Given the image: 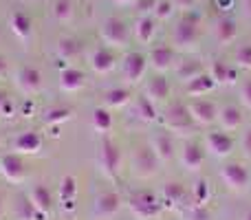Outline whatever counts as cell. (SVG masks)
I'll return each mask as SVG.
<instances>
[{"label": "cell", "instance_id": "obj_26", "mask_svg": "<svg viewBox=\"0 0 251 220\" xmlns=\"http://www.w3.org/2000/svg\"><path fill=\"white\" fill-rule=\"evenodd\" d=\"M214 33H216V40L221 44H231L238 38V26H236L234 18H221L214 26Z\"/></svg>", "mask_w": 251, "mask_h": 220}, {"label": "cell", "instance_id": "obj_41", "mask_svg": "<svg viewBox=\"0 0 251 220\" xmlns=\"http://www.w3.org/2000/svg\"><path fill=\"white\" fill-rule=\"evenodd\" d=\"M209 198V183L207 181H199L194 185V200L196 205H205Z\"/></svg>", "mask_w": 251, "mask_h": 220}, {"label": "cell", "instance_id": "obj_52", "mask_svg": "<svg viewBox=\"0 0 251 220\" xmlns=\"http://www.w3.org/2000/svg\"><path fill=\"white\" fill-rule=\"evenodd\" d=\"M243 220H251V209H249V212H245V216H243Z\"/></svg>", "mask_w": 251, "mask_h": 220}, {"label": "cell", "instance_id": "obj_28", "mask_svg": "<svg viewBox=\"0 0 251 220\" xmlns=\"http://www.w3.org/2000/svg\"><path fill=\"white\" fill-rule=\"evenodd\" d=\"M163 200L170 205V207H178V205H183V207H187L185 198H187V190L181 185V183H168V185H163Z\"/></svg>", "mask_w": 251, "mask_h": 220}, {"label": "cell", "instance_id": "obj_45", "mask_svg": "<svg viewBox=\"0 0 251 220\" xmlns=\"http://www.w3.org/2000/svg\"><path fill=\"white\" fill-rule=\"evenodd\" d=\"M243 150H245L247 156H251V128L245 132V137H243Z\"/></svg>", "mask_w": 251, "mask_h": 220}, {"label": "cell", "instance_id": "obj_44", "mask_svg": "<svg viewBox=\"0 0 251 220\" xmlns=\"http://www.w3.org/2000/svg\"><path fill=\"white\" fill-rule=\"evenodd\" d=\"M172 4L176 9H181V11H192L194 9V4H196V0H172Z\"/></svg>", "mask_w": 251, "mask_h": 220}, {"label": "cell", "instance_id": "obj_1", "mask_svg": "<svg viewBox=\"0 0 251 220\" xmlns=\"http://www.w3.org/2000/svg\"><path fill=\"white\" fill-rule=\"evenodd\" d=\"M201 40V29H199V18L192 16L190 11L178 20V24L172 31V42L178 51H194L196 44Z\"/></svg>", "mask_w": 251, "mask_h": 220}, {"label": "cell", "instance_id": "obj_19", "mask_svg": "<svg viewBox=\"0 0 251 220\" xmlns=\"http://www.w3.org/2000/svg\"><path fill=\"white\" fill-rule=\"evenodd\" d=\"M84 84H86V77H84V73L79 69H75V66H66V69H62V73H60V88L64 93L82 91Z\"/></svg>", "mask_w": 251, "mask_h": 220}, {"label": "cell", "instance_id": "obj_40", "mask_svg": "<svg viewBox=\"0 0 251 220\" xmlns=\"http://www.w3.org/2000/svg\"><path fill=\"white\" fill-rule=\"evenodd\" d=\"M185 220H209V212L205 209V205H190L185 207Z\"/></svg>", "mask_w": 251, "mask_h": 220}, {"label": "cell", "instance_id": "obj_15", "mask_svg": "<svg viewBox=\"0 0 251 220\" xmlns=\"http://www.w3.org/2000/svg\"><path fill=\"white\" fill-rule=\"evenodd\" d=\"M174 60H176L174 49L168 47V44H159V47L152 49L150 57H148V64H150L159 75H163L165 71H170V66L174 64Z\"/></svg>", "mask_w": 251, "mask_h": 220}, {"label": "cell", "instance_id": "obj_7", "mask_svg": "<svg viewBox=\"0 0 251 220\" xmlns=\"http://www.w3.org/2000/svg\"><path fill=\"white\" fill-rule=\"evenodd\" d=\"M13 82H16L18 91L25 93L26 97L38 95V93L44 88L42 73H40L35 66H20V69L16 71V75H13Z\"/></svg>", "mask_w": 251, "mask_h": 220}, {"label": "cell", "instance_id": "obj_20", "mask_svg": "<svg viewBox=\"0 0 251 220\" xmlns=\"http://www.w3.org/2000/svg\"><path fill=\"white\" fill-rule=\"evenodd\" d=\"M146 97L152 101V104H159V101H165L170 97V82L163 77V75H156L150 82L146 84Z\"/></svg>", "mask_w": 251, "mask_h": 220}, {"label": "cell", "instance_id": "obj_39", "mask_svg": "<svg viewBox=\"0 0 251 220\" xmlns=\"http://www.w3.org/2000/svg\"><path fill=\"white\" fill-rule=\"evenodd\" d=\"M236 64L245 71H251V44H243L236 51Z\"/></svg>", "mask_w": 251, "mask_h": 220}, {"label": "cell", "instance_id": "obj_22", "mask_svg": "<svg viewBox=\"0 0 251 220\" xmlns=\"http://www.w3.org/2000/svg\"><path fill=\"white\" fill-rule=\"evenodd\" d=\"M9 26H11L13 35L22 42H29L31 40V18L25 11H13L9 16Z\"/></svg>", "mask_w": 251, "mask_h": 220}, {"label": "cell", "instance_id": "obj_17", "mask_svg": "<svg viewBox=\"0 0 251 220\" xmlns=\"http://www.w3.org/2000/svg\"><path fill=\"white\" fill-rule=\"evenodd\" d=\"M42 143L44 141L38 132L25 130V132H20L13 139V150H16L18 154H38V152L42 150Z\"/></svg>", "mask_w": 251, "mask_h": 220}, {"label": "cell", "instance_id": "obj_53", "mask_svg": "<svg viewBox=\"0 0 251 220\" xmlns=\"http://www.w3.org/2000/svg\"><path fill=\"white\" fill-rule=\"evenodd\" d=\"M0 212H2V198H0Z\"/></svg>", "mask_w": 251, "mask_h": 220}, {"label": "cell", "instance_id": "obj_27", "mask_svg": "<svg viewBox=\"0 0 251 220\" xmlns=\"http://www.w3.org/2000/svg\"><path fill=\"white\" fill-rule=\"evenodd\" d=\"M60 196H62V209L73 212L75 209V196H77V181L75 176H64L60 183Z\"/></svg>", "mask_w": 251, "mask_h": 220}, {"label": "cell", "instance_id": "obj_29", "mask_svg": "<svg viewBox=\"0 0 251 220\" xmlns=\"http://www.w3.org/2000/svg\"><path fill=\"white\" fill-rule=\"evenodd\" d=\"M214 86H216V82L212 79V75L203 73V75H199V77H194L192 82H187L185 91H187V95H192V97H203V95H207V93H212Z\"/></svg>", "mask_w": 251, "mask_h": 220}, {"label": "cell", "instance_id": "obj_50", "mask_svg": "<svg viewBox=\"0 0 251 220\" xmlns=\"http://www.w3.org/2000/svg\"><path fill=\"white\" fill-rule=\"evenodd\" d=\"M31 110H33V104H31V101H26V104H25V115L29 117V112H31Z\"/></svg>", "mask_w": 251, "mask_h": 220}, {"label": "cell", "instance_id": "obj_21", "mask_svg": "<svg viewBox=\"0 0 251 220\" xmlns=\"http://www.w3.org/2000/svg\"><path fill=\"white\" fill-rule=\"evenodd\" d=\"M31 198V203L35 205V209L42 214H49L53 207V194L51 190H49L47 185H42V183H38V185H33L29 190V194H26Z\"/></svg>", "mask_w": 251, "mask_h": 220}, {"label": "cell", "instance_id": "obj_36", "mask_svg": "<svg viewBox=\"0 0 251 220\" xmlns=\"http://www.w3.org/2000/svg\"><path fill=\"white\" fill-rule=\"evenodd\" d=\"M203 66H201V62L196 60H187V62H181V64L176 66V75L178 79H183V82H192L194 77H199V75H203Z\"/></svg>", "mask_w": 251, "mask_h": 220}, {"label": "cell", "instance_id": "obj_51", "mask_svg": "<svg viewBox=\"0 0 251 220\" xmlns=\"http://www.w3.org/2000/svg\"><path fill=\"white\" fill-rule=\"evenodd\" d=\"M243 4H245V9L251 13V0H243Z\"/></svg>", "mask_w": 251, "mask_h": 220}, {"label": "cell", "instance_id": "obj_30", "mask_svg": "<svg viewBox=\"0 0 251 220\" xmlns=\"http://www.w3.org/2000/svg\"><path fill=\"white\" fill-rule=\"evenodd\" d=\"M156 31V20L152 16H141L137 22H134V38L141 44H148L152 38H154Z\"/></svg>", "mask_w": 251, "mask_h": 220}, {"label": "cell", "instance_id": "obj_13", "mask_svg": "<svg viewBox=\"0 0 251 220\" xmlns=\"http://www.w3.org/2000/svg\"><path fill=\"white\" fill-rule=\"evenodd\" d=\"M148 71V60L146 55H141V53H128V55L124 57V64H122V73H124V79L128 84H137L143 79V75H146Z\"/></svg>", "mask_w": 251, "mask_h": 220}, {"label": "cell", "instance_id": "obj_23", "mask_svg": "<svg viewBox=\"0 0 251 220\" xmlns=\"http://www.w3.org/2000/svg\"><path fill=\"white\" fill-rule=\"evenodd\" d=\"M150 146H152V150H154V154L159 156L161 163H168V161L174 156V143H172V137H170V132L154 134Z\"/></svg>", "mask_w": 251, "mask_h": 220}, {"label": "cell", "instance_id": "obj_46", "mask_svg": "<svg viewBox=\"0 0 251 220\" xmlns=\"http://www.w3.org/2000/svg\"><path fill=\"white\" fill-rule=\"evenodd\" d=\"M216 2V7L221 9V11H227V9L234 7V0H214Z\"/></svg>", "mask_w": 251, "mask_h": 220}, {"label": "cell", "instance_id": "obj_31", "mask_svg": "<svg viewBox=\"0 0 251 220\" xmlns=\"http://www.w3.org/2000/svg\"><path fill=\"white\" fill-rule=\"evenodd\" d=\"M209 75H212V79L216 84H234L236 82V71L223 60L212 62V66H209Z\"/></svg>", "mask_w": 251, "mask_h": 220}, {"label": "cell", "instance_id": "obj_8", "mask_svg": "<svg viewBox=\"0 0 251 220\" xmlns=\"http://www.w3.org/2000/svg\"><path fill=\"white\" fill-rule=\"evenodd\" d=\"M122 209V196L117 192H101L93 203V220H110Z\"/></svg>", "mask_w": 251, "mask_h": 220}, {"label": "cell", "instance_id": "obj_18", "mask_svg": "<svg viewBox=\"0 0 251 220\" xmlns=\"http://www.w3.org/2000/svg\"><path fill=\"white\" fill-rule=\"evenodd\" d=\"M216 121L221 123V128L225 130V132H234V130H238L240 125H243V110L236 104H227V106H223V108H218Z\"/></svg>", "mask_w": 251, "mask_h": 220}, {"label": "cell", "instance_id": "obj_38", "mask_svg": "<svg viewBox=\"0 0 251 220\" xmlns=\"http://www.w3.org/2000/svg\"><path fill=\"white\" fill-rule=\"evenodd\" d=\"M174 4L172 0H156V9H154V20H168L174 13Z\"/></svg>", "mask_w": 251, "mask_h": 220}, {"label": "cell", "instance_id": "obj_34", "mask_svg": "<svg viewBox=\"0 0 251 220\" xmlns=\"http://www.w3.org/2000/svg\"><path fill=\"white\" fill-rule=\"evenodd\" d=\"M91 123L97 132L106 134V132H110V128H113V115H110L108 108H95L91 115Z\"/></svg>", "mask_w": 251, "mask_h": 220}, {"label": "cell", "instance_id": "obj_37", "mask_svg": "<svg viewBox=\"0 0 251 220\" xmlns=\"http://www.w3.org/2000/svg\"><path fill=\"white\" fill-rule=\"evenodd\" d=\"M134 112H137V117L141 121H154L156 119V108L154 104H152L150 99H148L146 95L139 97L137 101H134Z\"/></svg>", "mask_w": 251, "mask_h": 220}, {"label": "cell", "instance_id": "obj_4", "mask_svg": "<svg viewBox=\"0 0 251 220\" xmlns=\"http://www.w3.org/2000/svg\"><path fill=\"white\" fill-rule=\"evenodd\" d=\"M163 123L170 132H176V134H185L194 128V119H192L190 110H187L185 104L181 101H174L163 115Z\"/></svg>", "mask_w": 251, "mask_h": 220}, {"label": "cell", "instance_id": "obj_5", "mask_svg": "<svg viewBox=\"0 0 251 220\" xmlns=\"http://www.w3.org/2000/svg\"><path fill=\"white\" fill-rule=\"evenodd\" d=\"M159 156L154 154L152 146H139L132 154V174H137L139 178H150L159 172Z\"/></svg>", "mask_w": 251, "mask_h": 220}, {"label": "cell", "instance_id": "obj_3", "mask_svg": "<svg viewBox=\"0 0 251 220\" xmlns=\"http://www.w3.org/2000/svg\"><path fill=\"white\" fill-rule=\"evenodd\" d=\"M161 200L152 192H137L130 196V212L139 220H154L161 216Z\"/></svg>", "mask_w": 251, "mask_h": 220}, {"label": "cell", "instance_id": "obj_43", "mask_svg": "<svg viewBox=\"0 0 251 220\" xmlns=\"http://www.w3.org/2000/svg\"><path fill=\"white\" fill-rule=\"evenodd\" d=\"M240 99L247 108H251V79H245L243 86H240Z\"/></svg>", "mask_w": 251, "mask_h": 220}, {"label": "cell", "instance_id": "obj_48", "mask_svg": "<svg viewBox=\"0 0 251 220\" xmlns=\"http://www.w3.org/2000/svg\"><path fill=\"white\" fill-rule=\"evenodd\" d=\"M115 4H122V7H128V4H134L137 0H113Z\"/></svg>", "mask_w": 251, "mask_h": 220}, {"label": "cell", "instance_id": "obj_35", "mask_svg": "<svg viewBox=\"0 0 251 220\" xmlns=\"http://www.w3.org/2000/svg\"><path fill=\"white\" fill-rule=\"evenodd\" d=\"M53 18H55L60 24H64V22H71L73 20V13H75V4L73 0H55L53 2Z\"/></svg>", "mask_w": 251, "mask_h": 220}, {"label": "cell", "instance_id": "obj_49", "mask_svg": "<svg viewBox=\"0 0 251 220\" xmlns=\"http://www.w3.org/2000/svg\"><path fill=\"white\" fill-rule=\"evenodd\" d=\"M7 97H4V93H0V112H2V108H4V104H7Z\"/></svg>", "mask_w": 251, "mask_h": 220}, {"label": "cell", "instance_id": "obj_6", "mask_svg": "<svg viewBox=\"0 0 251 220\" xmlns=\"http://www.w3.org/2000/svg\"><path fill=\"white\" fill-rule=\"evenodd\" d=\"M101 40H104L110 49H124L126 44H128L130 31L122 18H117V16L106 18L104 26H101Z\"/></svg>", "mask_w": 251, "mask_h": 220}, {"label": "cell", "instance_id": "obj_42", "mask_svg": "<svg viewBox=\"0 0 251 220\" xmlns=\"http://www.w3.org/2000/svg\"><path fill=\"white\" fill-rule=\"evenodd\" d=\"M134 9H137L141 16H154V9H156V0H137L134 2Z\"/></svg>", "mask_w": 251, "mask_h": 220}, {"label": "cell", "instance_id": "obj_9", "mask_svg": "<svg viewBox=\"0 0 251 220\" xmlns=\"http://www.w3.org/2000/svg\"><path fill=\"white\" fill-rule=\"evenodd\" d=\"M221 178L231 192H245L251 183L247 168L240 163H227L221 168Z\"/></svg>", "mask_w": 251, "mask_h": 220}, {"label": "cell", "instance_id": "obj_25", "mask_svg": "<svg viewBox=\"0 0 251 220\" xmlns=\"http://www.w3.org/2000/svg\"><path fill=\"white\" fill-rule=\"evenodd\" d=\"M16 218L18 220H47L49 214L38 212L29 196H18L16 198Z\"/></svg>", "mask_w": 251, "mask_h": 220}, {"label": "cell", "instance_id": "obj_33", "mask_svg": "<svg viewBox=\"0 0 251 220\" xmlns=\"http://www.w3.org/2000/svg\"><path fill=\"white\" fill-rule=\"evenodd\" d=\"M71 117H73V110L71 108H66V106H53V108H49V110H44V117H42V121L47 125H62L64 121H69Z\"/></svg>", "mask_w": 251, "mask_h": 220}, {"label": "cell", "instance_id": "obj_14", "mask_svg": "<svg viewBox=\"0 0 251 220\" xmlns=\"http://www.w3.org/2000/svg\"><path fill=\"white\" fill-rule=\"evenodd\" d=\"M88 62H91V69L95 71V73L106 75V73H110V71H115V66H117V55H115V51L110 47H97V49H93Z\"/></svg>", "mask_w": 251, "mask_h": 220}, {"label": "cell", "instance_id": "obj_47", "mask_svg": "<svg viewBox=\"0 0 251 220\" xmlns=\"http://www.w3.org/2000/svg\"><path fill=\"white\" fill-rule=\"evenodd\" d=\"M7 75V62H4V57H0V79Z\"/></svg>", "mask_w": 251, "mask_h": 220}, {"label": "cell", "instance_id": "obj_12", "mask_svg": "<svg viewBox=\"0 0 251 220\" xmlns=\"http://www.w3.org/2000/svg\"><path fill=\"white\" fill-rule=\"evenodd\" d=\"M187 110H190L192 119H194V123L199 125H212L214 121L218 119V108L214 101L209 99H192L190 104H187Z\"/></svg>", "mask_w": 251, "mask_h": 220}, {"label": "cell", "instance_id": "obj_24", "mask_svg": "<svg viewBox=\"0 0 251 220\" xmlns=\"http://www.w3.org/2000/svg\"><path fill=\"white\" fill-rule=\"evenodd\" d=\"M79 51H82V44H79V40L73 38V35H62V38L57 40V44H55L57 57L64 60V62L75 60V57L79 55Z\"/></svg>", "mask_w": 251, "mask_h": 220}, {"label": "cell", "instance_id": "obj_11", "mask_svg": "<svg viewBox=\"0 0 251 220\" xmlns=\"http://www.w3.org/2000/svg\"><path fill=\"white\" fill-rule=\"evenodd\" d=\"M205 146H207L209 154H214L216 159H225L234 152V137L225 130H214V132H207Z\"/></svg>", "mask_w": 251, "mask_h": 220}, {"label": "cell", "instance_id": "obj_2", "mask_svg": "<svg viewBox=\"0 0 251 220\" xmlns=\"http://www.w3.org/2000/svg\"><path fill=\"white\" fill-rule=\"evenodd\" d=\"M97 165L104 172V176L117 178L122 172V150L115 141L110 139H101L100 147H97Z\"/></svg>", "mask_w": 251, "mask_h": 220}, {"label": "cell", "instance_id": "obj_32", "mask_svg": "<svg viewBox=\"0 0 251 220\" xmlns=\"http://www.w3.org/2000/svg\"><path fill=\"white\" fill-rule=\"evenodd\" d=\"M104 101L108 108H124L126 104H130L132 101V93L128 91V88H110L108 93L104 95Z\"/></svg>", "mask_w": 251, "mask_h": 220}, {"label": "cell", "instance_id": "obj_10", "mask_svg": "<svg viewBox=\"0 0 251 220\" xmlns=\"http://www.w3.org/2000/svg\"><path fill=\"white\" fill-rule=\"evenodd\" d=\"M0 174L7 178L9 183H25L26 178V165L22 154L18 152H11V154H4L0 156Z\"/></svg>", "mask_w": 251, "mask_h": 220}, {"label": "cell", "instance_id": "obj_16", "mask_svg": "<svg viewBox=\"0 0 251 220\" xmlns=\"http://www.w3.org/2000/svg\"><path fill=\"white\" fill-rule=\"evenodd\" d=\"M205 163V147L199 146V143L190 141L185 143L181 152V165L187 170V172H199Z\"/></svg>", "mask_w": 251, "mask_h": 220}]
</instances>
